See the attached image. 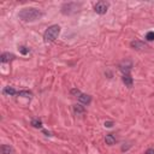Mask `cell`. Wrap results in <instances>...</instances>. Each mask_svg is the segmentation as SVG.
I'll use <instances>...</instances> for the list:
<instances>
[{
  "instance_id": "cell-12",
  "label": "cell",
  "mask_w": 154,
  "mask_h": 154,
  "mask_svg": "<svg viewBox=\"0 0 154 154\" xmlns=\"http://www.w3.org/2000/svg\"><path fill=\"white\" fill-rule=\"evenodd\" d=\"M116 137H114V135L113 134H108V135H106V137H105V142H106V145H108V146H113L114 143H116Z\"/></svg>"
},
{
  "instance_id": "cell-19",
  "label": "cell",
  "mask_w": 154,
  "mask_h": 154,
  "mask_svg": "<svg viewBox=\"0 0 154 154\" xmlns=\"http://www.w3.org/2000/svg\"><path fill=\"white\" fill-rule=\"evenodd\" d=\"M105 126H106V128H112V126H113V122H110V120L105 122Z\"/></svg>"
},
{
  "instance_id": "cell-7",
  "label": "cell",
  "mask_w": 154,
  "mask_h": 154,
  "mask_svg": "<svg viewBox=\"0 0 154 154\" xmlns=\"http://www.w3.org/2000/svg\"><path fill=\"white\" fill-rule=\"evenodd\" d=\"M122 80H123V83H124L128 88H131V87H133V84H134V80H133V77L130 76V73H128V75H123Z\"/></svg>"
},
{
  "instance_id": "cell-8",
  "label": "cell",
  "mask_w": 154,
  "mask_h": 154,
  "mask_svg": "<svg viewBox=\"0 0 154 154\" xmlns=\"http://www.w3.org/2000/svg\"><path fill=\"white\" fill-rule=\"evenodd\" d=\"M15 58H16L15 54L6 52V53H3V54H1V57H0V60H1V63H10V61L14 60Z\"/></svg>"
},
{
  "instance_id": "cell-1",
  "label": "cell",
  "mask_w": 154,
  "mask_h": 154,
  "mask_svg": "<svg viewBox=\"0 0 154 154\" xmlns=\"http://www.w3.org/2000/svg\"><path fill=\"white\" fill-rule=\"evenodd\" d=\"M43 16H45V12L41 11L40 9H35V7L23 9L18 14V17L24 22H35L37 19L42 18Z\"/></svg>"
},
{
  "instance_id": "cell-20",
  "label": "cell",
  "mask_w": 154,
  "mask_h": 154,
  "mask_svg": "<svg viewBox=\"0 0 154 154\" xmlns=\"http://www.w3.org/2000/svg\"><path fill=\"white\" fill-rule=\"evenodd\" d=\"M146 154H154V149L153 148H149L146 150Z\"/></svg>"
},
{
  "instance_id": "cell-10",
  "label": "cell",
  "mask_w": 154,
  "mask_h": 154,
  "mask_svg": "<svg viewBox=\"0 0 154 154\" xmlns=\"http://www.w3.org/2000/svg\"><path fill=\"white\" fill-rule=\"evenodd\" d=\"M3 93L5 94V95H10V96H15V95H17V91H16V89L14 88V87H5L4 88V91H3Z\"/></svg>"
},
{
  "instance_id": "cell-6",
  "label": "cell",
  "mask_w": 154,
  "mask_h": 154,
  "mask_svg": "<svg viewBox=\"0 0 154 154\" xmlns=\"http://www.w3.org/2000/svg\"><path fill=\"white\" fill-rule=\"evenodd\" d=\"M130 46H131V48H134V49H137V51H141V49L148 48L147 43H145V42H142V41H140V40L131 41V42H130Z\"/></svg>"
},
{
  "instance_id": "cell-18",
  "label": "cell",
  "mask_w": 154,
  "mask_h": 154,
  "mask_svg": "<svg viewBox=\"0 0 154 154\" xmlns=\"http://www.w3.org/2000/svg\"><path fill=\"white\" fill-rule=\"evenodd\" d=\"M70 93H71V95H76V96H77V95H78V96H80V95L82 94V93L80 92V89H77V88H75V89H72V91H71Z\"/></svg>"
},
{
  "instance_id": "cell-9",
  "label": "cell",
  "mask_w": 154,
  "mask_h": 154,
  "mask_svg": "<svg viewBox=\"0 0 154 154\" xmlns=\"http://www.w3.org/2000/svg\"><path fill=\"white\" fill-rule=\"evenodd\" d=\"M78 100H80L81 104H83V105H89L92 102V96L88 95V94H81L78 96Z\"/></svg>"
},
{
  "instance_id": "cell-4",
  "label": "cell",
  "mask_w": 154,
  "mask_h": 154,
  "mask_svg": "<svg viewBox=\"0 0 154 154\" xmlns=\"http://www.w3.org/2000/svg\"><path fill=\"white\" fill-rule=\"evenodd\" d=\"M108 10V3L106 1H98L94 6V11L98 15H105Z\"/></svg>"
},
{
  "instance_id": "cell-2",
  "label": "cell",
  "mask_w": 154,
  "mask_h": 154,
  "mask_svg": "<svg viewBox=\"0 0 154 154\" xmlns=\"http://www.w3.org/2000/svg\"><path fill=\"white\" fill-rule=\"evenodd\" d=\"M60 34V27L58 24H53L51 25V27H48L43 34V41L46 43H49V42H53L56 41L58 36Z\"/></svg>"
},
{
  "instance_id": "cell-13",
  "label": "cell",
  "mask_w": 154,
  "mask_h": 154,
  "mask_svg": "<svg viewBox=\"0 0 154 154\" xmlns=\"http://www.w3.org/2000/svg\"><path fill=\"white\" fill-rule=\"evenodd\" d=\"M0 150H1V154H12L15 152L14 148H12L10 145H3L1 148H0Z\"/></svg>"
},
{
  "instance_id": "cell-14",
  "label": "cell",
  "mask_w": 154,
  "mask_h": 154,
  "mask_svg": "<svg viewBox=\"0 0 154 154\" xmlns=\"http://www.w3.org/2000/svg\"><path fill=\"white\" fill-rule=\"evenodd\" d=\"M30 124H31L34 128H36V129H40V128H42V120L38 119V118H34Z\"/></svg>"
},
{
  "instance_id": "cell-17",
  "label": "cell",
  "mask_w": 154,
  "mask_h": 154,
  "mask_svg": "<svg viewBox=\"0 0 154 154\" xmlns=\"http://www.w3.org/2000/svg\"><path fill=\"white\" fill-rule=\"evenodd\" d=\"M19 52H21L23 56H25V54H28V53H29V48L24 47V46H21V47H19Z\"/></svg>"
},
{
  "instance_id": "cell-11",
  "label": "cell",
  "mask_w": 154,
  "mask_h": 154,
  "mask_svg": "<svg viewBox=\"0 0 154 154\" xmlns=\"http://www.w3.org/2000/svg\"><path fill=\"white\" fill-rule=\"evenodd\" d=\"M73 112H75V114L76 116H82V114H84L86 113V110H84V107L83 106H81V105H73Z\"/></svg>"
},
{
  "instance_id": "cell-5",
  "label": "cell",
  "mask_w": 154,
  "mask_h": 154,
  "mask_svg": "<svg viewBox=\"0 0 154 154\" xmlns=\"http://www.w3.org/2000/svg\"><path fill=\"white\" fill-rule=\"evenodd\" d=\"M131 68H133V63L130 60H124L119 64V69L120 71L123 72V75H128L130 71H131Z\"/></svg>"
},
{
  "instance_id": "cell-15",
  "label": "cell",
  "mask_w": 154,
  "mask_h": 154,
  "mask_svg": "<svg viewBox=\"0 0 154 154\" xmlns=\"http://www.w3.org/2000/svg\"><path fill=\"white\" fill-rule=\"evenodd\" d=\"M18 96H22V98H27V99H30L33 96V93L29 92V91H21L17 93Z\"/></svg>"
},
{
  "instance_id": "cell-3",
  "label": "cell",
  "mask_w": 154,
  "mask_h": 154,
  "mask_svg": "<svg viewBox=\"0 0 154 154\" xmlns=\"http://www.w3.org/2000/svg\"><path fill=\"white\" fill-rule=\"evenodd\" d=\"M82 7V3H73V1H70V3H65L61 5V14L65 15V16H70V15H73L76 12H78Z\"/></svg>"
},
{
  "instance_id": "cell-16",
  "label": "cell",
  "mask_w": 154,
  "mask_h": 154,
  "mask_svg": "<svg viewBox=\"0 0 154 154\" xmlns=\"http://www.w3.org/2000/svg\"><path fill=\"white\" fill-rule=\"evenodd\" d=\"M146 40L147 41H154V31H148L146 34Z\"/></svg>"
}]
</instances>
